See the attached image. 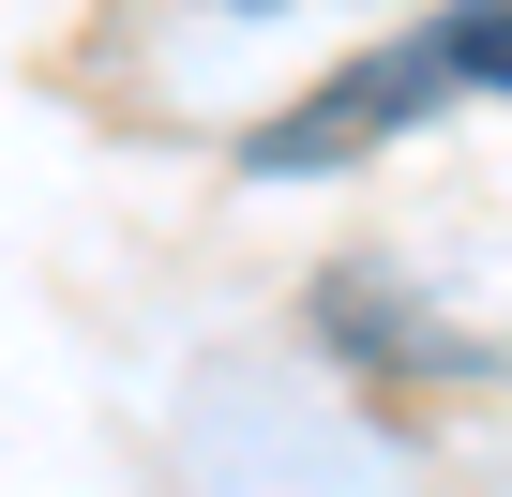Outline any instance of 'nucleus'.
Returning a JSON list of instances; mask_svg holds the SVG:
<instances>
[{
    "label": "nucleus",
    "instance_id": "1",
    "mask_svg": "<svg viewBox=\"0 0 512 497\" xmlns=\"http://www.w3.org/2000/svg\"><path fill=\"white\" fill-rule=\"evenodd\" d=\"M437 91H452V76H437V46L407 31V46H377V61H347L332 91H302V106H287L272 136L241 151V166H256V181H302V166H347V151H377V136H407V121H422Z\"/></svg>",
    "mask_w": 512,
    "mask_h": 497
}]
</instances>
